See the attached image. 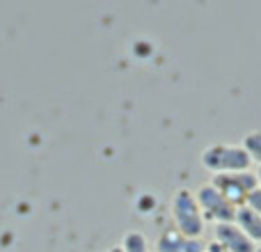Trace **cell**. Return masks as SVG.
<instances>
[{"label": "cell", "instance_id": "5b68a950", "mask_svg": "<svg viewBox=\"0 0 261 252\" xmlns=\"http://www.w3.org/2000/svg\"><path fill=\"white\" fill-rule=\"evenodd\" d=\"M216 243L220 245L225 252H254L257 245L234 225V222H222L216 225Z\"/></svg>", "mask_w": 261, "mask_h": 252}, {"label": "cell", "instance_id": "4fadbf2b", "mask_svg": "<svg viewBox=\"0 0 261 252\" xmlns=\"http://www.w3.org/2000/svg\"><path fill=\"white\" fill-rule=\"evenodd\" d=\"M254 252H261V245H257V250H254Z\"/></svg>", "mask_w": 261, "mask_h": 252}, {"label": "cell", "instance_id": "7a4b0ae2", "mask_svg": "<svg viewBox=\"0 0 261 252\" xmlns=\"http://www.w3.org/2000/svg\"><path fill=\"white\" fill-rule=\"evenodd\" d=\"M172 220L174 230L184 234L186 239H199L204 234V216L199 211V204L195 199V193L188 188H179L172 197Z\"/></svg>", "mask_w": 261, "mask_h": 252}, {"label": "cell", "instance_id": "30bf717a", "mask_svg": "<svg viewBox=\"0 0 261 252\" xmlns=\"http://www.w3.org/2000/svg\"><path fill=\"white\" fill-rule=\"evenodd\" d=\"M245 207L252 209L254 213H259V216H261V188H254L252 193H250V197H248V202H245Z\"/></svg>", "mask_w": 261, "mask_h": 252}, {"label": "cell", "instance_id": "8992f818", "mask_svg": "<svg viewBox=\"0 0 261 252\" xmlns=\"http://www.w3.org/2000/svg\"><path fill=\"white\" fill-rule=\"evenodd\" d=\"M204 248L199 239H186L174 227L165 230L156 241V252H204Z\"/></svg>", "mask_w": 261, "mask_h": 252}, {"label": "cell", "instance_id": "6da1fadb", "mask_svg": "<svg viewBox=\"0 0 261 252\" xmlns=\"http://www.w3.org/2000/svg\"><path fill=\"white\" fill-rule=\"evenodd\" d=\"M202 167L213 174H229V172H248L252 161L241 144H208L199 156Z\"/></svg>", "mask_w": 261, "mask_h": 252}, {"label": "cell", "instance_id": "3957f363", "mask_svg": "<svg viewBox=\"0 0 261 252\" xmlns=\"http://www.w3.org/2000/svg\"><path fill=\"white\" fill-rule=\"evenodd\" d=\"M195 199L199 204V211L204 216V222L211 220L216 225H222V222H234L236 216V207L231 202H227L225 195L211 184H204L197 188L195 193Z\"/></svg>", "mask_w": 261, "mask_h": 252}, {"label": "cell", "instance_id": "ba28073f", "mask_svg": "<svg viewBox=\"0 0 261 252\" xmlns=\"http://www.w3.org/2000/svg\"><path fill=\"white\" fill-rule=\"evenodd\" d=\"M241 147L245 149V154L250 156V161L261 165V131H250V133H245Z\"/></svg>", "mask_w": 261, "mask_h": 252}, {"label": "cell", "instance_id": "8fae6325", "mask_svg": "<svg viewBox=\"0 0 261 252\" xmlns=\"http://www.w3.org/2000/svg\"><path fill=\"white\" fill-rule=\"evenodd\" d=\"M254 177H257V188H261V165H259V170L254 172Z\"/></svg>", "mask_w": 261, "mask_h": 252}, {"label": "cell", "instance_id": "9c48e42d", "mask_svg": "<svg viewBox=\"0 0 261 252\" xmlns=\"http://www.w3.org/2000/svg\"><path fill=\"white\" fill-rule=\"evenodd\" d=\"M122 252H149V243L142 232H128L122 239Z\"/></svg>", "mask_w": 261, "mask_h": 252}, {"label": "cell", "instance_id": "277c9868", "mask_svg": "<svg viewBox=\"0 0 261 252\" xmlns=\"http://www.w3.org/2000/svg\"><path fill=\"white\" fill-rule=\"evenodd\" d=\"M211 186H216L227 202H231L236 209L245 207L250 193L257 188V177L254 172H229V174H216L211 179Z\"/></svg>", "mask_w": 261, "mask_h": 252}, {"label": "cell", "instance_id": "7c38bea8", "mask_svg": "<svg viewBox=\"0 0 261 252\" xmlns=\"http://www.w3.org/2000/svg\"><path fill=\"white\" fill-rule=\"evenodd\" d=\"M108 252H122V248H119V245H113V248H110Z\"/></svg>", "mask_w": 261, "mask_h": 252}, {"label": "cell", "instance_id": "52a82bcc", "mask_svg": "<svg viewBox=\"0 0 261 252\" xmlns=\"http://www.w3.org/2000/svg\"><path fill=\"white\" fill-rule=\"evenodd\" d=\"M234 225L252 241L254 245H261V216L248 207H239L234 216Z\"/></svg>", "mask_w": 261, "mask_h": 252}]
</instances>
